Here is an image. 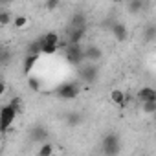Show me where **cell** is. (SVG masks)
Masks as SVG:
<instances>
[{"label":"cell","instance_id":"1","mask_svg":"<svg viewBox=\"0 0 156 156\" xmlns=\"http://www.w3.org/2000/svg\"><path fill=\"white\" fill-rule=\"evenodd\" d=\"M101 149H103V154L105 156H118L119 151H121V140L116 132H108L103 141H101Z\"/></svg>","mask_w":156,"mask_h":156},{"label":"cell","instance_id":"3","mask_svg":"<svg viewBox=\"0 0 156 156\" xmlns=\"http://www.w3.org/2000/svg\"><path fill=\"white\" fill-rule=\"evenodd\" d=\"M66 61L73 66H79L85 61V50L81 48V44H70L66 48Z\"/></svg>","mask_w":156,"mask_h":156},{"label":"cell","instance_id":"19","mask_svg":"<svg viewBox=\"0 0 156 156\" xmlns=\"http://www.w3.org/2000/svg\"><path fill=\"white\" fill-rule=\"evenodd\" d=\"M26 24H28V19H26L24 15H17V17H15V20H13V26H15L17 30H22Z\"/></svg>","mask_w":156,"mask_h":156},{"label":"cell","instance_id":"24","mask_svg":"<svg viewBox=\"0 0 156 156\" xmlns=\"http://www.w3.org/2000/svg\"><path fill=\"white\" fill-rule=\"evenodd\" d=\"M59 8V0H50V2H46V9H55Z\"/></svg>","mask_w":156,"mask_h":156},{"label":"cell","instance_id":"15","mask_svg":"<svg viewBox=\"0 0 156 156\" xmlns=\"http://www.w3.org/2000/svg\"><path fill=\"white\" fill-rule=\"evenodd\" d=\"M41 41V51L44 53V55H53L57 50H59V46H53V44H46L42 39H39Z\"/></svg>","mask_w":156,"mask_h":156},{"label":"cell","instance_id":"7","mask_svg":"<svg viewBox=\"0 0 156 156\" xmlns=\"http://www.w3.org/2000/svg\"><path fill=\"white\" fill-rule=\"evenodd\" d=\"M138 99H140L141 103L156 101V90L151 88V87H143V88H140V92H138Z\"/></svg>","mask_w":156,"mask_h":156},{"label":"cell","instance_id":"11","mask_svg":"<svg viewBox=\"0 0 156 156\" xmlns=\"http://www.w3.org/2000/svg\"><path fill=\"white\" fill-rule=\"evenodd\" d=\"M110 99H112V103H116V105H119V107H123V105H125V101H127L125 94H123L119 88H114V90L110 92Z\"/></svg>","mask_w":156,"mask_h":156},{"label":"cell","instance_id":"13","mask_svg":"<svg viewBox=\"0 0 156 156\" xmlns=\"http://www.w3.org/2000/svg\"><path fill=\"white\" fill-rule=\"evenodd\" d=\"M41 39H42L46 44H53V46H59V44H61V39H59V35H57L55 31H48V33H44Z\"/></svg>","mask_w":156,"mask_h":156},{"label":"cell","instance_id":"4","mask_svg":"<svg viewBox=\"0 0 156 156\" xmlns=\"http://www.w3.org/2000/svg\"><path fill=\"white\" fill-rule=\"evenodd\" d=\"M57 96L61 99H75L79 96V87L75 83H64V85H61L57 88Z\"/></svg>","mask_w":156,"mask_h":156},{"label":"cell","instance_id":"20","mask_svg":"<svg viewBox=\"0 0 156 156\" xmlns=\"http://www.w3.org/2000/svg\"><path fill=\"white\" fill-rule=\"evenodd\" d=\"M141 110L145 114H154L156 112V101H149V103H141Z\"/></svg>","mask_w":156,"mask_h":156},{"label":"cell","instance_id":"9","mask_svg":"<svg viewBox=\"0 0 156 156\" xmlns=\"http://www.w3.org/2000/svg\"><path fill=\"white\" fill-rule=\"evenodd\" d=\"M30 136H31V140H33V141L46 143L44 140L48 138V130H46L44 127H33V129H31V132H30Z\"/></svg>","mask_w":156,"mask_h":156},{"label":"cell","instance_id":"10","mask_svg":"<svg viewBox=\"0 0 156 156\" xmlns=\"http://www.w3.org/2000/svg\"><path fill=\"white\" fill-rule=\"evenodd\" d=\"M112 35H114L119 42H123V41L127 39V28H125V24L116 22V24L112 26Z\"/></svg>","mask_w":156,"mask_h":156},{"label":"cell","instance_id":"16","mask_svg":"<svg viewBox=\"0 0 156 156\" xmlns=\"http://www.w3.org/2000/svg\"><path fill=\"white\" fill-rule=\"evenodd\" d=\"M42 51H41V41L37 39V41H33V42H30V46H28V55H41Z\"/></svg>","mask_w":156,"mask_h":156},{"label":"cell","instance_id":"17","mask_svg":"<svg viewBox=\"0 0 156 156\" xmlns=\"http://www.w3.org/2000/svg\"><path fill=\"white\" fill-rule=\"evenodd\" d=\"M53 154V145L51 143H42L41 145V149H39V156H51Z\"/></svg>","mask_w":156,"mask_h":156},{"label":"cell","instance_id":"12","mask_svg":"<svg viewBox=\"0 0 156 156\" xmlns=\"http://www.w3.org/2000/svg\"><path fill=\"white\" fill-rule=\"evenodd\" d=\"M83 35H85L83 30H70L68 31V42L70 44H79L81 39H83Z\"/></svg>","mask_w":156,"mask_h":156},{"label":"cell","instance_id":"22","mask_svg":"<svg viewBox=\"0 0 156 156\" xmlns=\"http://www.w3.org/2000/svg\"><path fill=\"white\" fill-rule=\"evenodd\" d=\"M9 20H11V17H9L8 11H2V13H0V24H2V26L9 24Z\"/></svg>","mask_w":156,"mask_h":156},{"label":"cell","instance_id":"5","mask_svg":"<svg viewBox=\"0 0 156 156\" xmlns=\"http://www.w3.org/2000/svg\"><path fill=\"white\" fill-rule=\"evenodd\" d=\"M98 66L96 64H92V62H88V64H85V66H81L79 68V77L83 81H87V83H94L96 79H98Z\"/></svg>","mask_w":156,"mask_h":156},{"label":"cell","instance_id":"14","mask_svg":"<svg viewBox=\"0 0 156 156\" xmlns=\"http://www.w3.org/2000/svg\"><path fill=\"white\" fill-rule=\"evenodd\" d=\"M37 59H39V55H28V57L24 59V73H30V72L33 70Z\"/></svg>","mask_w":156,"mask_h":156},{"label":"cell","instance_id":"21","mask_svg":"<svg viewBox=\"0 0 156 156\" xmlns=\"http://www.w3.org/2000/svg\"><path fill=\"white\" fill-rule=\"evenodd\" d=\"M28 87H30L33 92H39V90H41V81L35 79V77H28Z\"/></svg>","mask_w":156,"mask_h":156},{"label":"cell","instance_id":"2","mask_svg":"<svg viewBox=\"0 0 156 156\" xmlns=\"http://www.w3.org/2000/svg\"><path fill=\"white\" fill-rule=\"evenodd\" d=\"M19 116V112L11 107V105H4L2 110H0V127H2V132H8L9 127L15 123V118Z\"/></svg>","mask_w":156,"mask_h":156},{"label":"cell","instance_id":"8","mask_svg":"<svg viewBox=\"0 0 156 156\" xmlns=\"http://www.w3.org/2000/svg\"><path fill=\"white\" fill-rule=\"evenodd\" d=\"M101 57H103V51H101L98 46H94V44H90V46L85 50V59H88V62H98Z\"/></svg>","mask_w":156,"mask_h":156},{"label":"cell","instance_id":"6","mask_svg":"<svg viewBox=\"0 0 156 156\" xmlns=\"http://www.w3.org/2000/svg\"><path fill=\"white\" fill-rule=\"evenodd\" d=\"M70 30H87V17L83 13H75L70 19Z\"/></svg>","mask_w":156,"mask_h":156},{"label":"cell","instance_id":"23","mask_svg":"<svg viewBox=\"0 0 156 156\" xmlns=\"http://www.w3.org/2000/svg\"><path fill=\"white\" fill-rule=\"evenodd\" d=\"M68 118H70V119H68V123H70V125H77V123L81 121V119H79V114H70Z\"/></svg>","mask_w":156,"mask_h":156},{"label":"cell","instance_id":"25","mask_svg":"<svg viewBox=\"0 0 156 156\" xmlns=\"http://www.w3.org/2000/svg\"><path fill=\"white\" fill-rule=\"evenodd\" d=\"M147 30H149V31H145V39H147V41H151V39L156 35V30H154V28H147Z\"/></svg>","mask_w":156,"mask_h":156},{"label":"cell","instance_id":"18","mask_svg":"<svg viewBox=\"0 0 156 156\" xmlns=\"http://www.w3.org/2000/svg\"><path fill=\"white\" fill-rule=\"evenodd\" d=\"M143 6H145V4L141 2V0H132V2H130L127 8H129V11H130V13H140V11L143 9Z\"/></svg>","mask_w":156,"mask_h":156}]
</instances>
